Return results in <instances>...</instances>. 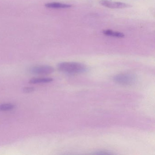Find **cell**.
<instances>
[{
  "instance_id": "cell-1",
  "label": "cell",
  "mask_w": 155,
  "mask_h": 155,
  "mask_svg": "<svg viewBox=\"0 0 155 155\" xmlns=\"http://www.w3.org/2000/svg\"><path fill=\"white\" fill-rule=\"evenodd\" d=\"M58 68L61 72L71 75L81 74L88 70L86 65L77 62H61L58 64Z\"/></svg>"
},
{
  "instance_id": "cell-2",
  "label": "cell",
  "mask_w": 155,
  "mask_h": 155,
  "mask_svg": "<svg viewBox=\"0 0 155 155\" xmlns=\"http://www.w3.org/2000/svg\"><path fill=\"white\" fill-rule=\"evenodd\" d=\"M136 76L130 73H121L115 76L113 80L116 83L124 86H130L136 82Z\"/></svg>"
},
{
  "instance_id": "cell-3",
  "label": "cell",
  "mask_w": 155,
  "mask_h": 155,
  "mask_svg": "<svg viewBox=\"0 0 155 155\" xmlns=\"http://www.w3.org/2000/svg\"><path fill=\"white\" fill-rule=\"evenodd\" d=\"M29 71L30 73L36 75H46L53 73L54 69L51 66L41 65L32 67L31 68Z\"/></svg>"
},
{
  "instance_id": "cell-4",
  "label": "cell",
  "mask_w": 155,
  "mask_h": 155,
  "mask_svg": "<svg viewBox=\"0 0 155 155\" xmlns=\"http://www.w3.org/2000/svg\"><path fill=\"white\" fill-rule=\"evenodd\" d=\"M99 3L103 7L111 9H122L131 7L130 5L123 2H116L109 0H101L100 1Z\"/></svg>"
},
{
  "instance_id": "cell-5",
  "label": "cell",
  "mask_w": 155,
  "mask_h": 155,
  "mask_svg": "<svg viewBox=\"0 0 155 155\" xmlns=\"http://www.w3.org/2000/svg\"><path fill=\"white\" fill-rule=\"evenodd\" d=\"M45 7L49 8L52 9H64L72 7L70 4H65L60 2H49L45 4Z\"/></svg>"
},
{
  "instance_id": "cell-6",
  "label": "cell",
  "mask_w": 155,
  "mask_h": 155,
  "mask_svg": "<svg viewBox=\"0 0 155 155\" xmlns=\"http://www.w3.org/2000/svg\"><path fill=\"white\" fill-rule=\"evenodd\" d=\"M53 80L51 78H34L29 81V83L31 84H44L52 82Z\"/></svg>"
},
{
  "instance_id": "cell-7",
  "label": "cell",
  "mask_w": 155,
  "mask_h": 155,
  "mask_svg": "<svg viewBox=\"0 0 155 155\" xmlns=\"http://www.w3.org/2000/svg\"><path fill=\"white\" fill-rule=\"evenodd\" d=\"M103 33L106 36L120 38H122L125 37V35L122 32L113 31L111 30H105L103 31Z\"/></svg>"
},
{
  "instance_id": "cell-8",
  "label": "cell",
  "mask_w": 155,
  "mask_h": 155,
  "mask_svg": "<svg viewBox=\"0 0 155 155\" xmlns=\"http://www.w3.org/2000/svg\"><path fill=\"white\" fill-rule=\"evenodd\" d=\"M15 108V105L11 103L0 104V111H8L12 110Z\"/></svg>"
},
{
  "instance_id": "cell-9",
  "label": "cell",
  "mask_w": 155,
  "mask_h": 155,
  "mask_svg": "<svg viewBox=\"0 0 155 155\" xmlns=\"http://www.w3.org/2000/svg\"><path fill=\"white\" fill-rule=\"evenodd\" d=\"M35 90V88L33 87H26L23 89V92L26 93H31Z\"/></svg>"
},
{
  "instance_id": "cell-10",
  "label": "cell",
  "mask_w": 155,
  "mask_h": 155,
  "mask_svg": "<svg viewBox=\"0 0 155 155\" xmlns=\"http://www.w3.org/2000/svg\"><path fill=\"white\" fill-rule=\"evenodd\" d=\"M94 154H97V155H108V154H112L110 151H106V150H100V151H96V153Z\"/></svg>"
}]
</instances>
